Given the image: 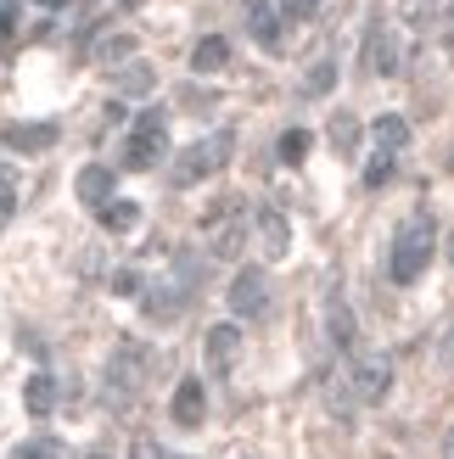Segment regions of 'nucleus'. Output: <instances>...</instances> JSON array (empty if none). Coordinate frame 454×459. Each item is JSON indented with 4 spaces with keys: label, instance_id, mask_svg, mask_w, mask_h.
Wrapping results in <instances>:
<instances>
[{
    "label": "nucleus",
    "instance_id": "7",
    "mask_svg": "<svg viewBox=\"0 0 454 459\" xmlns=\"http://www.w3.org/2000/svg\"><path fill=\"white\" fill-rule=\"evenodd\" d=\"M247 219H253V213H247L241 202H219V213L208 219V230H202L214 258H236V252L247 247Z\"/></svg>",
    "mask_w": 454,
    "mask_h": 459
},
{
    "label": "nucleus",
    "instance_id": "13",
    "mask_svg": "<svg viewBox=\"0 0 454 459\" xmlns=\"http://www.w3.org/2000/svg\"><path fill=\"white\" fill-rule=\"evenodd\" d=\"M247 29H253V39L264 45V51H281V12H275V0H247Z\"/></svg>",
    "mask_w": 454,
    "mask_h": 459
},
{
    "label": "nucleus",
    "instance_id": "30",
    "mask_svg": "<svg viewBox=\"0 0 454 459\" xmlns=\"http://www.w3.org/2000/svg\"><path fill=\"white\" fill-rule=\"evenodd\" d=\"M135 51V39H107L101 45V62H112V56H129Z\"/></svg>",
    "mask_w": 454,
    "mask_h": 459
},
{
    "label": "nucleus",
    "instance_id": "35",
    "mask_svg": "<svg viewBox=\"0 0 454 459\" xmlns=\"http://www.w3.org/2000/svg\"><path fill=\"white\" fill-rule=\"evenodd\" d=\"M39 6H62V0H39Z\"/></svg>",
    "mask_w": 454,
    "mask_h": 459
},
{
    "label": "nucleus",
    "instance_id": "2",
    "mask_svg": "<svg viewBox=\"0 0 454 459\" xmlns=\"http://www.w3.org/2000/svg\"><path fill=\"white\" fill-rule=\"evenodd\" d=\"M432 252H438V224H432V213H415V219L393 236L388 281H393V286H415L421 274H426V264H432Z\"/></svg>",
    "mask_w": 454,
    "mask_h": 459
},
{
    "label": "nucleus",
    "instance_id": "1",
    "mask_svg": "<svg viewBox=\"0 0 454 459\" xmlns=\"http://www.w3.org/2000/svg\"><path fill=\"white\" fill-rule=\"evenodd\" d=\"M202 274H208V258H202L196 247H179L174 252V264H169V274L163 281H152V291H146V319H157V325H169V319H179L186 314V303H191V291L202 286Z\"/></svg>",
    "mask_w": 454,
    "mask_h": 459
},
{
    "label": "nucleus",
    "instance_id": "18",
    "mask_svg": "<svg viewBox=\"0 0 454 459\" xmlns=\"http://www.w3.org/2000/svg\"><path fill=\"white\" fill-rule=\"evenodd\" d=\"M224 62H231V45H224L219 34H208V39H196V51H191V67H196V74H219Z\"/></svg>",
    "mask_w": 454,
    "mask_h": 459
},
{
    "label": "nucleus",
    "instance_id": "11",
    "mask_svg": "<svg viewBox=\"0 0 454 459\" xmlns=\"http://www.w3.org/2000/svg\"><path fill=\"white\" fill-rule=\"evenodd\" d=\"M253 230H258L264 258H286V247H292V224H286L281 208H253Z\"/></svg>",
    "mask_w": 454,
    "mask_h": 459
},
{
    "label": "nucleus",
    "instance_id": "15",
    "mask_svg": "<svg viewBox=\"0 0 454 459\" xmlns=\"http://www.w3.org/2000/svg\"><path fill=\"white\" fill-rule=\"evenodd\" d=\"M57 398H62V393H57V381L45 376V370H34L29 381H22V409H29L34 420H45V415H51V409H57Z\"/></svg>",
    "mask_w": 454,
    "mask_h": 459
},
{
    "label": "nucleus",
    "instance_id": "27",
    "mask_svg": "<svg viewBox=\"0 0 454 459\" xmlns=\"http://www.w3.org/2000/svg\"><path fill=\"white\" fill-rule=\"evenodd\" d=\"M12 208H17V186H12V174L0 169V230H6V219H12Z\"/></svg>",
    "mask_w": 454,
    "mask_h": 459
},
{
    "label": "nucleus",
    "instance_id": "10",
    "mask_svg": "<svg viewBox=\"0 0 454 459\" xmlns=\"http://www.w3.org/2000/svg\"><path fill=\"white\" fill-rule=\"evenodd\" d=\"M169 415H174V426H202V415H208V386H202V376H186L174 386Z\"/></svg>",
    "mask_w": 454,
    "mask_h": 459
},
{
    "label": "nucleus",
    "instance_id": "5",
    "mask_svg": "<svg viewBox=\"0 0 454 459\" xmlns=\"http://www.w3.org/2000/svg\"><path fill=\"white\" fill-rule=\"evenodd\" d=\"M343 386H348L354 403H381V398L393 393V359L388 353H359Z\"/></svg>",
    "mask_w": 454,
    "mask_h": 459
},
{
    "label": "nucleus",
    "instance_id": "23",
    "mask_svg": "<svg viewBox=\"0 0 454 459\" xmlns=\"http://www.w3.org/2000/svg\"><path fill=\"white\" fill-rule=\"evenodd\" d=\"M275 152H281V163H303L309 157V129H286L275 141Z\"/></svg>",
    "mask_w": 454,
    "mask_h": 459
},
{
    "label": "nucleus",
    "instance_id": "12",
    "mask_svg": "<svg viewBox=\"0 0 454 459\" xmlns=\"http://www.w3.org/2000/svg\"><path fill=\"white\" fill-rule=\"evenodd\" d=\"M241 359V325H214L208 331V376H231Z\"/></svg>",
    "mask_w": 454,
    "mask_h": 459
},
{
    "label": "nucleus",
    "instance_id": "28",
    "mask_svg": "<svg viewBox=\"0 0 454 459\" xmlns=\"http://www.w3.org/2000/svg\"><path fill=\"white\" fill-rule=\"evenodd\" d=\"M12 459H57V443H17Z\"/></svg>",
    "mask_w": 454,
    "mask_h": 459
},
{
    "label": "nucleus",
    "instance_id": "37",
    "mask_svg": "<svg viewBox=\"0 0 454 459\" xmlns=\"http://www.w3.org/2000/svg\"><path fill=\"white\" fill-rule=\"evenodd\" d=\"M169 459H174V454H169Z\"/></svg>",
    "mask_w": 454,
    "mask_h": 459
},
{
    "label": "nucleus",
    "instance_id": "20",
    "mask_svg": "<svg viewBox=\"0 0 454 459\" xmlns=\"http://www.w3.org/2000/svg\"><path fill=\"white\" fill-rule=\"evenodd\" d=\"M331 146H336V157H354V146H359V118H354V112H336V118H331Z\"/></svg>",
    "mask_w": 454,
    "mask_h": 459
},
{
    "label": "nucleus",
    "instance_id": "6",
    "mask_svg": "<svg viewBox=\"0 0 454 459\" xmlns=\"http://www.w3.org/2000/svg\"><path fill=\"white\" fill-rule=\"evenodd\" d=\"M169 152V129H163V112L157 107H146L141 118H135V129H129V146H124V169H152L157 157Z\"/></svg>",
    "mask_w": 454,
    "mask_h": 459
},
{
    "label": "nucleus",
    "instance_id": "33",
    "mask_svg": "<svg viewBox=\"0 0 454 459\" xmlns=\"http://www.w3.org/2000/svg\"><path fill=\"white\" fill-rule=\"evenodd\" d=\"M79 459H112V454H107V448H84Z\"/></svg>",
    "mask_w": 454,
    "mask_h": 459
},
{
    "label": "nucleus",
    "instance_id": "25",
    "mask_svg": "<svg viewBox=\"0 0 454 459\" xmlns=\"http://www.w3.org/2000/svg\"><path fill=\"white\" fill-rule=\"evenodd\" d=\"M388 179H393V157H388V152H376V163L365 169V186H371V191H381Z\"/></svg>",
    "mask_w": 454,
    "mask_h": 459
},
{
    "label": "nucleus",
    "instance_id": "9",
    "mask_svg": "<svg viewBox=\"0 0 454 459\" xmlns=\"http://www.w3.org/2000/svg\"><path fill=\"white\" fill-rule=\"evenodd\" d=\"M404 67V45H398V34L388 29V22H376L371 29V39H365V74H376V79H393Z\"/></svg>",
    "mask_w": 454,
    "mask_h": 459
},
{
    "label": "nucleus",
    "instance_id": "36",
    "mask_svg": "<svg viewBox=\"0 0 454 459\" xmlns=\"http://www.w3.org/2000/svg\"><path fill=\"white\" fill-rule=\"evenodd\" d=\"M449 258H454V236H449Z\"/></svg>",
    "mask_w": 454,
    "mask_h": 459
},
{
    "label": "nucleus",
    "instance_id": "21",
    "mask_svg": "<svg viewBox=\"0 0 454 459\" xmlns=\"http://www.w3.org/2000/svg\"><path fill=\"white\" fill-rule=\"evenodd\" d=\"M96 219H101V230H112V236H124V230H135V224H141V208H135V202H107V208H101Z\"/></svg>",
    "mask_w": 454,
    "mask_h": 459
},
{
    "label": "nucleus",
    "instance_id": "19",
    "mask_svg": "<svg viewBox=\"0 0 454 459\" xmlns=\"http://www.w3.org/2000/svg\"><path fill=\"white\" fill-rule=\"evenodd\" d=\"M326 331H331L336 348H354V308L343 303V297H331V303H326Z\"/></svg>",
    "mask_w": 454,
    "mask_h": 459
},
{
    "label": "nucleus",
    "instance_id": "31",
    "mask_svg": "<svg viewBox=\"0 0 454 459\" xmlns=\"http://www.w3.org/2000/svg\"><path fill=\"white\" fill-rule=\"evenodd\" d=\"M320 12V0H286V17H314Z\"/></svg>",
    "mask_w": 454,
    "mask_h": 459
},
{
    "label": "nucleus",
    "instance_id": "24",
    "mask_svg": "<svg viewBox=\"0 0 454 459\" xmlns=\"http://www.w3.org/2000/svg\"><path fill=\"white\" fill-rule=\"evenodd\" d=\"M331 84H336V62H314V67H309V79H303L309 96H326Z\"/></svg>",
    "mask_w": 454,
    "mask_h": 459
},
{
    "label": "nucleus",
    "instance_id": "29",
    "mask_svg": "<svg viewBox=\"0 0 454 459\" xmlns=\"http://www.w3.org/2000/svg\"><path fill=\"white\" fill-rule=\"evenodd\" d=\"M129 459H169L163 448H157L152 437H135V448H129Z\"/></svg>",
    "mask_w": 454,
    "mask_h": 459
},
{
    "label": "nucleus",
    "instance_id": "22",
    "mask_svg": "<svg viewBox=\"0 0 454 459\" xmlns=\"http://www.w3.org/2000/svg\"><path fill=\"white\" fill-rule=\"evenodd\" d=\"M118 90H124V96H146V90H152V67L146 62H129L124 74H118Z\"/></svg>",
    "mask_w": 454,
    "mask_h": 459
},
{
    "label": "nucleus",
    "instance_id": "26",
    "mask_svg": "<svg viewBox=\"0 0 454 459\" xmlns=\"http://www.w3.org/2000/svg\"><path fill=\"white\" fill-rule=\"evenodd\" d=\"M107 286L118 291V297H135V291H141V274H135V269H112V274H107Z\"/></svg>",
    "mask_w": 454,
    "mask_h": 459
},
{
    "label": "nucleus",
    "instance_id": "16",
    "mask_svg": "<svg viewBox=\"0 0 454 459\" xmlns=\"http://www.w3.org/2000/svg\"><path fill=\"white\" fill-rule=\"evenodd\" d=\"M6 146L12 152H51L57 146V124H12Z\"/></svg>",
    "mask_w": 454,
    "mask_h": 459
},
{
    "label": "nucleus",
    "instance_id": "4",
    "mask_svg": "<svg viewBox=\"0 0 454 459\" xmlns=\"http://www.w3.org/2000/svg\"><path fill=\"white\" fill-rule=\"evenodd\" d=\"M231 146H236V134H231V129H214L208 141H191L186 152L174 157V169H169V179H174L179 191H186V186H196V179H208V174H219L224 163H231Z\"/></svg>",
    "mask_w": 454,
    "mask_h": 459
},
{
    "label": "nucleus",
    "instance_id": "34",
    "mask_svg": "<svg viewBox=\"0 0 454 459\" xmlns=\"http://www.w3.org/2000/svg\"><path fill=\"white\" fill-rule=\"evenodd\" d=\"M443 459H454V431H443Z\"/></svg>",
    "mask_w": 454,
    "mask_h": 459
},
{
    "label": "nucleus",
    "instance_id": "3",
    "mask_svg": "<svg viewBox=\"0 0 454 459\" xmlns=\"http://www.w3.org/2000/svg\"><path fill=\"white\" fill-rule=\"evenodd\" d=\"M152 348L146 342H135V336H124L118 348H112V359H107V403H135L141 398V386H146V376H152Z\"/></svg>",
    "mask_w": 454,
    "mask_h": 459
},
{
    "label": "nucleus",
    "instance_id": "14",
    "mask_svg": "<svg viewBox=\"0 0 454 459\" xmlns=\"http://www.w3.org/2000/svg\"><path fill=\"white\" fill-rule=\"evenodd\" d=\"M79 202H84V208H107V202H118V196H112V169L107 163H90L84 174H79Z\"/></svg>",
    "mask_w": 454,
    "mask_h": 459
},
{
    "label": "nucleus",
    "instance_id": "8",
    "mask_svg": "<svg viewBox=\"0 0 454 459\" xmlns=\"http://www.w3.org/2000/svg\"><path fill=\"white\" fill-rule=\"evenodd\" d=\"M231 308L241 319H264L269 314V274L264 269H236L231 281Z\"/></svg>",
    "mask_w": 454,
    "mask_h": 459
},
{
    "label": "nucleus",
    "instance_id": "17",
    "mask_svg": "<svg viewBox=\"0 0 454 459\" xmlns=\"http://www.w3.org/2000/svg\"><path fill=\"white\" fill-rule=\"evenodd\" d=\"M371 134H376V152H388V157H398L404 146H410V124H404L398 112H381V118L371 124Z\"/></svg>",
    "mask_w": 454,
    "mask_h": 459
},
{
    "label": "nucleus",
    "instance_id": "32",
    "mask_svg": "<svg viewBox=\"0 0 454 459\" xmlns=\"http://www.w3.org/2000/svg\"><path fill=\"white\" fill-rule=\"evenodd\" d=\"M12 22H17V6H12V0H0V29H12Z\"/></svg>",
    "mask_w": 454,
    "mask_h": 459
}]
</instances>
